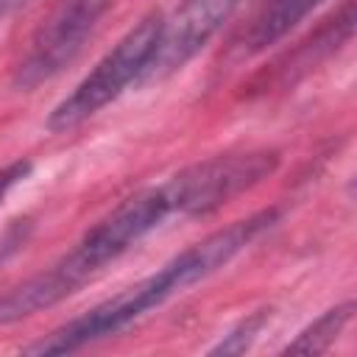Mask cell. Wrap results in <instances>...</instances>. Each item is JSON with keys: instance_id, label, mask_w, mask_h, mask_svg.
<instances>
[{"instance_id": "obj_6", "label": "cell", "mask_w": 357, "mask_h": 357, "mask_svg": "<svg viewBox=\"0 0 357 357\" xmlns=\"http://www.w3.org/2000/svg\"><path fill=\"white\" fill-rule=\"evenodd\" d=\"M243 0H181L173 17L165 20L153 61L142 81L165 78L181 70L192 56H198L209 39L223 28V22L237 11Z\"/></svg>"}, {"instance_id": "obj_2", "label": "cell", "mask_w": 357, "mask_h": 357, "mask_svg": "<svg viewBox=\"0 0 357 357\" xmlns=\"http://www.w3.org/2000/svg\"><path fill=\"white\" fill-rule=\"evenodd\" d=\"M162 25L165 17L159 11H151L134 28H128L123 39L84 75V81L47 114V128L53 134L78 128L103 106L117 100L131 81H142L153 61Z\"/></svg>"}, {"instance_id": "obj_3", "label": "cell", "mask_w": 357, "mask_h": 357, "mask_svg": "<svg viewBox=\"0 0 357 357\" xmlns=\"http://www.w3.org/2000/svg\"><path fill=\"white\" fill-rule=\"evenodd\" d=\"M192 287V279L181 262V257H173L167 265H162L156 273L139 279L137 284L120 290L117 296L95 304L84 315L67 321L64 326L53 329L47 337L28 346V354H67L75 349H84L86 343H95L106 335L120 332L123 326L142 318L148 310L165 304L170 296Z\"/></svg>"}, {"instance_id": "obj_7", "label": "cell", "mask_w": 357, "mask_h": 357, "mask_svg": "<svg viewBox=\"0 0 357 357\" xmlns=\"http://www.w3.org/2000/svg\"><path fill=\"white\" fill-rule=\"evenodd\" d=\"M324 0H262L248 33H245V53H259L284 39L301 20H307Z\"/></svg>"}, {"instance_id": "obj_8", "label": "cell", "mask_w": 357, "mask_h": 357, "mask_svg": "<svg viewBox=\"0 0 357 357\" xmlns=\"http://www.w3.org/2000/svg\"><path fill=\"white\" fill-rule=\"evenodd\" d=\"M354 315V301H343L332 310H326L318 321H312L293 343H287V351H301V354H318L326 351L346 329V324Z\"/></svg>"}, {"instance_id": "obj_9", "label": "cell", "mask_w": 357, "mask_h": 357, "mask_svg": "<svg viewBox=\"0 0 357 357\" xmlns=\"http://www.w3.org/2000/svg\"><path fill=\"white\" fill-rule=\"evenodd\" d=\"M265 321H268V310H259L257 315L240 321V324H237L215 349H209V351H212V354H240V351H245V349L251 346V340L259 335V329L265 326Z\"/></svg>"}, {"instance_id": "obj_4", "label": "cell", "mask_w": 357, "mask_h": 357, "mask_svg": "<svg viewBox=\"0 0 357 357\" xmlns=\"http://www.w3.org/2000/svg\"><path fill=\"white\" fill-rule=\"evenodd\" d=\"M276 165V151H231L184 167L162 187L170 198L173 215L178 212L184 218H204L268 178Z\"/></svg>"}, {"instance_id": "obj_5", "label": "cell", "mask_w": 357, "mask_h": 357, "mask_svg": "<svg viewBox=\"0 0 357 357\" xmlns=\"http://www.w3.org/2000/svg\"><path fill=\"white\" fill-rule=\"evenodd\" d=\"M112 0H59L33 31L25 56L14 67V84L33 89L59 75L84 47Z\"/></svg>"}, {"instance_id": "obj_10", "label": "cell", "mask_w": 357, "mask_h": 357, "mask_svg": "<svg viewBox=\"0 0 357 357\" xmlns=\"http://www.w3.org/2000/svg\"><path fill=\"white\" fill-rule=\"evenodd\" d=\"M28 173H31V162H28V159H25V162H11V165L0 167V201H3V198L11 192V187L20 184Z\"/></svg>"}, {"instance_id": "obj_1", "label": "cell", "mask_w": 357, "mask_h": 357, "mask_svg": "<svg viewBox=\"0 0 357 357\" xmlns=\"http://www.w3.org/2000/svg\"><path fill=\"white\" fill-rule=\"evenodd\" d=\"M167 215H173V209L162 184L128 195L89 231H84V237L59 262L33 276L39 298L47 307L59 304L61 298L75 293L86 279H92L120 254H126L134 243L151 234Z\"/></svg>"}]
</instances>
